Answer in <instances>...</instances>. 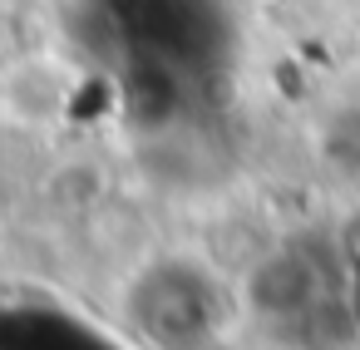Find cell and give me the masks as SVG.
<instances>
[{
  "label": "cell",
  "mask_w": 360,
  "mask_h": 350,
  "mask_svg": "<svg viewBox=\"0 0 360 350\" xmlns=\"http://www.w3.org/2000/svg\"><path fill=\"white\" fill-rule=\"evenodd\" d=\"M75 94V70L55 55H30L0 79V119L15 129H50L65 119Z\"/></svg>",
  "instance_id": "6da1fadb"
}]
</instances>
